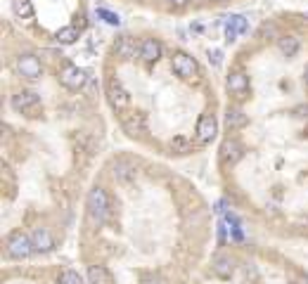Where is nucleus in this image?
Segmentation results:
<instances>
[{
	"mask_svg": "<svg viewBox=\"0 0 308 284\" xmlns=\"http://www.w3.org/2000/svg\"><path fill=\"white\" fill-rule=\"evenodd\" d=\"M169 3H171V5H176V7H183V5H187L190 0H169Z\"/></svg>",
	"mask_w": 308,
	"mask_h": 284,
	"instance_id": "obj_7",
	"label": "nucleus"
},
{
	"mask_svg": "<svg viewBox=\"0 0 308 284\" xmlns=\"http://www.w3.org/2000/svg\"><path fill=\"white\" fill-rule=\"evenodd\" d=\"M246 31V21L244 17H240V14H235V17H230V21H228V26H226V36H228V41H233L237 34H244Z\"/></svg>",
	"mask_w": 308,
	"mask_h": 284,
	"instance_id": "obj_4",
	"label": "nucleus"
},
{
	"mask_svg": "<svg viewBox=\"0 0 308 284\" xmlns=\"http://www.w3.org/2000/svg\"><path fill=\"white\" fill-rule=\"evenodd\" d=\"M3 284H88L86 275L69 265H10Z\"/></svg>",
	"mask_w": 308,
	"mask_h": 284,
	"instance_id": "obj_2",
	"label": "nucleus"
},
{
	"mask_svg": "<svg viewBox=\"0 0 308 284\" xmlns=\"http://www.w3.org/2000/svg\"><path fill=\"white\" fill-rule=\"evenodd\" d=\"M97 17H102L107 24H111V26H119V24H121V17H119V14H114V12H109V10H104V7H100V10H97Z\"/></svg>",
	"mask_w": 308,
	"mask_h": 284,
	"instance_id": "obj_6",
	"label": "nucleus"
},
{
	"mask_svg": "<svg viewBox=\"0 0 308 284\" xmlns=\"http://www.w3.org/2000/svg\"><path fill=\"white\" fill-rule=\"evenodd\" d=\"M223 244L192 284H308V270L285 256H261L240 239Z\"/></svg>",
	"mask_w": 308,
	"mask_h": 284,
	"instance_id": "obj_1",
	"label": "nucleus"
},
{
	"mask_svg": "<svg viewBox=\"0 0 308 284\" xmlns=\"http://www.w3.org/2000/svg\"><path fill=\"white\" fill-rule=\"evenodd\" d=\"M78 38H81V28L76 26V24H67L64 28L57 31L55 43H60V45H74Z\"/></svg>",
	"mask_w": 308,
	"mask_h": 284,
	"instance_id": "obj_3",
	"label": "nucleus"
},
{
	"mask_svg": "<svg viewBox=\"0 0 308 284\" xmlns=\"http://www.w3.org/2000/svg\"><path fill=\"white\" fill-rule=\"evenodd\" d=\"M12 12L19 19H31L34 17V3L31 0H12Z\"/></svg>",
	"mask_w": 308,
	"mask_h": 284,
	"instance_id": "obj_5",
	"label": "nucleus"
}]
</instances>
